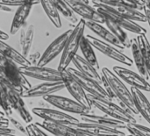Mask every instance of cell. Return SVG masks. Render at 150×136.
Masks as SVG:
<instances>
[{
  "mask_svg": "<svg viewBox=\"0 0 150 136\" xmlns=\"http://www.w3.org/2000/svg\"><path fill=\"white\" fill-rule=\"evenodd\" d=\"M103 86L112 98H116L125 110L131 114H139L134 102L131 91L124 84L122 80L107 68L102 69Z\"/></svg>",
  "mask_w": 150,
  "mask_h": 136,
  "instance_id": "cell-1",
  "label": "cell"
},
{
  "mask_svg": "<svg viewBox=\"0 0 150 136\" xmlns=\"http://www.w3.org/2000/svg\"><path fill=\"white\" fill-rule=\"evenodd\" d=\"M85 27V20L83 18H81L79 22L76 25L75 28L72 30V33L69 35L64 49L62 53V57L57 69L59 71L66 69L67 68H69V63L72 62V60L76 55L77 50L80 48V42L82 38L83 37Z\"/></svg>",
  "mask_w": 150,
  "mask_h": 136,
  "instance_id": "cell-2",
  "label": "cell"
},
{
  "mask_svg": "<svg viewBox=\"0 0 150 136\" xmlns=\"http://www.w3.org/2000/svg\"><path fill=\"white\" fill-rule=\"evenodd\" d=\"M87 95H88V98H89L92 106H94L95 108L103 112L105 114H106L115 120H120L126 124L137 123L136 119L134 118V116L133 114L128 113L123 107L114 104L112 102V100L105 99V98H98V97H96V96H93V95H91L88 93H87Z\"/></svg>",
  "mask_w": 150,
  "mask_h": 136,
  "instance_id": "cell-3",
  "label": "cell"
},
{
  "mask_svg": "<svg viewBox=\"0 0 150 136\" xmlns=\"http://www.w3.org/2000/svg\"><path fill=\"white\" fill-rule=\"evenodd\" d=\"M0 76L9 82L21 94L31 89V84L27 81L26 76L21 73L19 66L11 60L4 58L0 63Z\"/></svg>",
  "mask_w": 150,
  "mask_h": 136,
  "instance_id": "cell-4",
  "label": "cell"
},
{
  "mask_svg": "<svg viewBox=\"0 0 150 136\" xmlns=\"http://www.w3.org/2000/svg\"><path fill=\"white\" fill-rule=\"evenodd\" d=\"M0 84L5 92L8 103L15 113L26 123L30 124L33 121V116L29 113L24 100L22 94L18 92L9 82H7L2 76H0Z\"/></svg>",
  "mask_w": 150,
  "mask_h": 136,
  "instance_id": "cell-5",
  "label": "cell"
},
{
  "mask_svg": "<svg viewBox=\"0 0 150 136\" xmlns=\"http://www.w3.org/2000/svg\"><path fill=\"white\" fill-rule=\"evenodd\" d=\"M92 3H93V7L95 9H97L100 14H102L104 17L110 18L111 20L114 21L119 25H120L124 30L132 32L138 35H146L147 34V30L143 26L136 24L135 21L128 19L121 15H119V14L113 12L112 11L108 9L104 4H101V3L96 2V1H92Z\"/></svg>",
  "mask_w": 150,
  "mask_h": 136,
  "instance_id": "cell-6",
  "label": "cell"
},
{
  "mask_svg": "<svg viewBox=\"0 0 150 136\" xmlns=\"http://www.w3.org/2000/svg\"><path fill=\"white\" fill-rule=\"evenodd\" d=\"M86 37L90 40V42L91 43V45L94 48H96L102 54L105 55L106 56L110 57L111 59L115 60V61H117L120 63H123L125 65H127V66H132L134 64L133 59L129 58L127 55L122 53L120 51V49L116 47L115 46H113L108 42H105L104 40H101L98 38H95L90 34L86 35Z\"/></svg>",
  "mask_w": 150,
  "mask_h": 136,
  "instance_id": "cell-7",
  "label": "cell"
},
{
  "mask_svg": "<svg viewBox=\"0 0 150 136\" xmlns=\"http://www.w3.org/2000/svg\"><path fill=\"white\" fill-rule=\"evenodd\" d=\"M66 69L79 83V84L83 87V89L88 94H91V95H93V96H96L98 98H102L105 99L112 100V97L108 94V92L105 91L104 86L101 85L100 84H98L97 81L83 75L76 69L67 68Z\"/></svg>",
  "mask_w": 150,
  "mask_h": 136,
  "instance_id": "cell-8",
  "label": "cell"
},
{
  "mask_svg": "<svg viewBox=\"0 0 150 136\" xmlns=\"http://www.w3.org/2000/svg\"><path fill=\"white\" fill-rule=\"evenodd\" d=\"M32 113L36 116L43 119L45 121L57 123V124H64L69 126H75L80 122V120L66 113H62L59 110L50 109L47 107H37L33 108Z\"/></svg>",
  "mask_w": 150,
  "mask_h": 136,
  "instance_id": "cell-9",
  "label": "cell"
},
{
  "mask_svg": "<svg viewBox=\"0 0 150 136\" xmlns=\"http://www.w3.org/2000/svg\"><path fill=\"white\" fill-rule=\"evenodd\" d=\"M43 99L46 102H47L49 105L54 106V107L62 111L67 112V113H72L81 115V114L90 113L92 111L87 108L86 106L81 105L76 100H73L65 97H62V96L54 95V94L45 96Z\"/></svg>",
  "mask_w": 150,
  "mask_h": 136,
  "instance_id": "cell-10",
  "label": "cell"
},
{
  "mask_svg": "<svg viewBox=\"0 0 150 136\" xmlns=\"http://www.w3.org/2000/svg\"><path fill=\"white\" fill-rule=\"evenodd\" d=\"M19 69L21 73L27 77L41 80L44 82L62 81L61 71L47 68L46 66H19Z\"/></svg>",
  "mask_w": 150,
  "mask_h": 136,
  "instance_id": "cell-11",
  "label": "cell"
},
{
  "mask_svg": "<svg viewBox=\"0 0 150 136\" xmlns=\"http://www.w3.org/2000/svg\"><path fill=\"white\" fill-rule=\"evenodd\" d=\"M62 72V81L64 83L65 88L70 93V95L75 98L76 101L80 103L81 105L86 106L87 108L92 110V105L88 98L87 92L83 89V87L79 84V83L68 72L67 69H64Z\"/></svg>",
  "mask_w": 150,
  "mask_h": 136,
  "instance_id": "cell-12",
  "label": "cell"
},
{
  "mask_svg": "<svg viewBox=\"0 0 150 136\" xmlns=\"http://www.w3.org/2000/svg\"><path fill=\"white\" fill-rule=\"evenodd\" d=\"M73 29L67 30L60 36H58L54 40L51 42V44L47 47L44 53L41 55L40 59L39 61L38 66H46L50 62H52L54 58H56L61 53H62L66 42L71 34Z\"/></svg>",
  "mask_w": 150,
  "mask_h": 136,
  "instance_id": "cell-13",
  "label": "cell"
},
{
  "mask_svg": "<svg viewBox=\"0 0 150 136\" xmlns=\"http://www.w3.org/2000/svg\"><path fill=\"white\" fill-rule=\"evenodd\" d=\"M113 72L131 87L137 88L142 91H150V84L140 74L120 66H114Z\"/></svg>",
  "mask_w": 150,
  "mask_h": 136,
  "instance_id": "cell-14",
  "label": "cell"
},
{
  "mask_svg": "<svg viewBox=\"0 0 150 136\" xmlns=\"http://www.w3.org/2000/svg\"><path fill=\"white\" fill-rule=\"evenodd\" d=\"M73 10V11L82 17L84 20L94 21L99 24H105V20L102 14H100L97 9L93 6L89 5V4L77 1V0H64Z\"/></svg>",
  "mask_w": 150,
  "mask_h": 136,
  "instance_id": "cell-15",
  "label": "cell"
},
{
  "mask_svg": "<svg viewBox=\"0 0 150 136\" xmlns=\"http://www.w3.org/2000/svg\"><path fill=\"white\" fill-rule=\"evenodd\" d=\"M65 88L63 81L44 82L34 87H31L28 91L22 93L23 98H44L45 96L53 95L57 91H60Z\"/></svg>",
  "mask_w": 150,
  "mask_h": 136,
  "instance_id": "cell-16",
  "label": "cell"
},
{
  "mask_svg": "<svg viewBox=\"0 0 150 136\" xmlns=\"http://www.w3.org/2000/svg\"><path fill=\"white\" fill-rule=\"evenodd\" d=\"M76 129L83 133L87 136H126L127 135L116 128H112L105 126L91 124V123H85L80 121L78 124L73 126Z\"/></svg>",
  "mask_w": 150,
  "mask_h": 136,
  "instance_id": "cell-17",
  "label": "cell"
},
{
  "mask_svg": "<svg viewBox=\"0 0 150 136\" xmlns=\"http://www.w3.org/2000/svg\"><path fill=\"white\" fill-rule=\"evenodd\" d=\"M79 119L81 120L82 122L85 123H91V124H96V125H100V126H105L112 128H116V129H120V128H126V123L115 120L108 115H97L94 113H85V114H81Z\"/></svg>",
  "mask_w": 150,
  "mask_h": 136,
  "instance_id": "cell-18",
  "label": "cell"
},
{
  "mask_svg": "<svg viewBox=\"0 0 150 136\" xmlns=\"http://www.w3.org/2000/svg\"><path fill=\"white\" fill-rule=\"evenodd\" d=\"M85 25L94 33H96L98 36H99L104 41L108 42V43L115 46L116 47H118L120 49H124L125 48L123 44L121 43V41L109 29L104 27L101 24L94 22V21L85 20Z\"/></svg>",
  "mask_w": 150,
  "mask_h": 136,
  "instance_id": "cell-19",
  "label": "cell"
},
{
  "mask_svg": "<svg viewBox=\"0 0 150 136\" xmlns=\"http://www.w3.org/2000/svg\"><path fill=\"white\" fill-rule=\"evenodd\" d=\"M36 124L54 136H87L78 131L77 129H76L75 127L69 125L52 123L45 120L42 123Z\"/></svg>",
  "mask_w": 150,
  "mask_h": 136,
  "instance_id": "cell-20",
  "label": "cell"
},
{
  "mask_svg": "<svg viewBox=\"0 0 150 136\" xmlns=\"http://www.w3.org/2000/svg\"><path fill=\"white\" fill-rule=\"evenodd\" d=\"M104 4L113 12L121 15L128 19H131L135 22L136 21L147 22L146 15L137 9H134L133 7L125 4Z\"/></svg>",
  "mask_w": 150,
  "mask_h": 136,
  "instance_id": "cell-21",
  "label": "cell"
},
{
  "mask_svg": "<svg viewBox=\"0 0 150 136\" xmlns=\"http://www.w3.org/2000/svg\"><path fill=\"white\" fill-rule=\"evenodd\" d=\"M72 62L80 73L97 81L98 84L103 85L102 76L98 74V70L89 62H87L83 56H80L79 55L76 54L75 55V57L73 58Z\"/></svg>",
  "mask_w": 150,
  "mask_h": 136,
  "instance_id": "cell-22",
  "label": "cell"
},
{
  "mask_svg": "<svg viewBox=\"0 0 150 136\" xmlns=\"http://www.w3.org/2000/svg\"><path fill=\"white\" fill-rule=\"evenodd\" d=\"M130 91L138 113L150 124V102L149 99L143 94L142 91L137 88L131 87Z\"/></svg>",
  "mask_w": 150,
  "mask_h": 136,
  "instance_id": "cell-23",
  "label": "cell"
},
{
  "mask_svg": "<svg viewBox=\"0 0 150 136\" xmlns=\"http://www.w3.org/2000/svg\"><path fill=\"white\" fill-rule=\"evenodd\" d=\"M34 38V26L32 24H25L20 29L19 35V43L21 54L27 58L29 55L30 50L32 48L33 41Z\"/></svg>",
  "mask_w": 150,
  "mask_h": 136,
  "instance_id": "cell-24",
  "label": "cell"
},
{
  "mask_svg": "<svg viewBox=\"0 0 150 136\" xmlns=\"http://www.w3.org/2000/svg\"><path fill=\"white\" fill-rule=\"evenodd\" d=\"M32 7L33 5L31 4H25L18 7L11 25V28H10L11 34L12 35L16 34L25 25V21L30 15Z\"/></svg>",
  "mask_w": 150,
  "mask_h": 136,
  "instance_id": "cell-25",
  "label": "cell"
},
{
  "mask_svg": "<svg viewBox=\"0 0 150 136\" xmlns=\"http://www.w3.org/2000/svg\"><path fill=\"white\" fill-rule=\"evenodd\" d=\"M0 54L6 59L11 60L17 63L18 66H30V62L20 52L6 44L4 40H0Z\"/></svg>",
  "mask_w": 150,
  "mask_h": 136,
  "instance_id": "cell-26",
  "label": "cell"
},
{
  "mask_svg": "<svg viewBox=\"0 0 150 136\" xmlns=\"http://www.w3.org/2000/svg\"><path fill=\"white\" fill-rule=\"evenodd\" d=\"M132 43H131V50H132V54H133V61L134 63L135 64L137 69L139 70V73L141 76H142L145 79L149 80V73L146 68V64L144 62V58L142 53V50L140 48L139 46V42L137 40L136 38H133L132 40Z\"/></svg>",
  "mask_w": 150,
  "mask_h": 136,
  "instance_id": "cell-27",
  "label": "cell"
},
{
  "mask_svg": "<svg viewBox=\"0 0 150 136\" xmlns=\"http://www.w3.org/2000/svg\"><path fill=\"white\" fill-rule=\"evenodd\" d=\"M80 49H81V52L83 55V58L87 62H89L97 70H98L100 69V66H99V63L98 62L96 54L94 52V47H92L91 43L87 39V37L84 35L82 38L81 42H80Z\"/></svg>",
  "mask_w": 150,
  "mask_h": 136,
  "instance_id": "cell-28",
  "label": "cell"
},
{
  "mask_svg": "<svg viewBox=\"0 0 150 136\" xmlns=\"http://www.w3.org/2000/svg\"><path fill=\"white\" fill-rule=\"evenodd\" d=\"M104 18H105V24L106 25L108 29L121 41V43L123 44L125 48H130L131 47L132 40L128 38V35L125 32V30L120 25H119L117 23H115L114 21L111 20L110 18H108L106 17H104Z\"/></svg>",
  "mask_w": 150,
  "mask_h": 136,
  "instance_id": "cell-29",
  "label": "cell"
},
{
  "mask_svg": "<svg viewBox=\"0 0 150 136\" xmlns=\"http://www.w3.org/2000/svg\"><path fill=\"white\" fill-rule=\"evenodd\" d=\"M40 4H41L44 11L46 12L47 16L52 22V24L56 28L62 27V20L60 14L54 5L53 0H40Z\"/></svg>",
  "mask_w": 150,
  "mask_h": 136,
  "instance_id": "cell-30",
  "label": "cell"
},
{
  "mask_svg": "<svg viewBox=\"0 0 150 136\" xmlns=\"http://www.w3.org/2000/svg\"><path fill=\"white\" fill-rule=\"evenodd\" d=\"M53 1L54 3V5L59 14H61L63 18H65L72 24H77L79 22L76 14L73 11L70 6L64 0H53Z\"/></svg>",
  "mask_w": 150,
  "mask_h": 136,
  "instance_id": "cell-31",
  "label": "cell"
},
{
  "mask_svg": "<svg viewBox=\"0 0 150 136\" xmlns=\"http://www.w3.org/2000/svg\"><path fill=\"white\" fill-rule=\"evenodd\" d=\"M136 39L139 42V46H140V48L142 50V53L144 58V62L146 64V68H147L150 80V43L148 38L146 37V35H138Z\"/></svg>",
  "mask_w": 150,
  "mask_h": 136,
  "instance_id": "cell-32",
  "label": "cell"
},
{
  "mask_svg": "<svg viewBox=\"0 0 150 136\" xmlns=\"http://www.w3.org/2000/svg\"><path fill=\"white\" fill-rule=\"evenodd\" d=\"M126 129L133 136H150V128L138 123H128Z\"/></svg>",
  "mask_w": 150,
  "mask_h": 136,
  "instance_id": "cell-33",
  "label": "cell"
},
{
  "mask_svg": "<svg viewBox=\"0 0 150 136\" xmlns=\"http://www.w3.org/2000/svg\"><path fill=\"white\" fill-rule=\"evenodd\" d=\"M96 2H99L102 4H125L128 5L130 7H133L134 9H137L139 11H142L145 9L144 4H140L138 3L133 2L131 0H93Z\"/></svg>",
  "mask_w": 150,
  "mask_h": 136,
  "instance_id": "cell-34",
  "label": "cell"
},
{
  "mask_svg": "<svg viewBox=\"0 0 150 136\" xmlns=\"http://www.w3.org/2000/svg\"><path fill=\"white\" fill-rule=\"evenodd\" d=\"M0 108L2 109V111L4 113V114L6 115V117L8 116H11L12 115V109L11 108L8 100L6 98V95L5 92L0 84Z\"/></svg>",
  "mask_w": 150,
  "mask_h": 136,
  "instance_id": "cell-35",
  "label": "cell"
},
{
  "mask_svg": "<svg viewBox=\"0 0 150 136\" xmlns=\"http://www.w3.org/2000/svg\"><path fill=\"white\" fill-rule=\"evenodd\" d=\"M0 4H5L7 6H22L25 4H31V5H34V4H40V0H0Z\"/></svg>",
  "mask_w": 150,
  "mask_h": 136,
  "instance_id": "cell-36",
  "label": "cell"
},
{
  "mask_svg": "<svg viewBox=\"0 0 150 136\" xmlns=\"http://www.w3.org/2000/svg\"><path fill=\"white\" fill-rule=\"evenodd\" d=\"M25 128L28 136H45L44 132L41 131V129L39 127V126L36 123L27 124V127H25Z\"/></svg>",
  "mask_w": 150,
  "mask_h": 136,
  "instance_id": "cell-37",
  "label": "cell"
},
{
  "mask_svg": "<svg viewBox=\"0 0 150 136\" xmlns=\"http://www.w3.org/2000/svg\"><path fill=\"white\" fill-rule=\"evenodd\" d=\"M7 118H8V120H9V121H10V124H11V125H12V127H13V128H14L15 130H17V131L20 132L21 134H24V135H27L25 127H24V126H23L19 121H18L17 120H15V119H14V118H12L11 116H8Z\"/></svg>",
  "mask_w": 150,
  "mask_h": 136,
  "instance_id": "cell-38",
  "label": "cell"
},
{
  "mask_svg": "<svg viewBox=\"0 0 150 136\" xmlns=\"http://www.w3.org/2000/svg\"><path fill=\"white\" fill-rule=\"evenodd\" d=\"M40 56H41V55H40V52H35V53H33L32 55H29L27 60L29 61V62H30L31 65L37 66L38 63H39V61L40 59Z\"/></svg>",
  "mask_w": 150,
  "mask_h": 136,
  "instance_id": "cell-39",
  "label": "cell"
},
{
  "mask_svg": "<svg viewBox=\"0 0 150 136\" xmlns=\"http://www.w3.org/2000/svg\"><path fill=\"white\" fill-rule=\"evenodd\" d=\"M16 130L13 128H11L9 127H0V134H11V135H15Z\"/></svg>",
  "mask_w": 150,
  "mask_h": 136,
  "instance_id": "cell-40",
  "label": "cell"
},
{
  "mask_svg": "<svg viewBox=\"0 0 150 136\" xmlns=\"http://www.w3.org/2000/svg\"><path fill=\"white\" fill-rule=\"evenodd\" d=\"M10 126V121L7 117L0 115V127H9Z\"/></svg>",
  "mask_w": 150,
  "mask_h": 136,
  "instance_id": "cell-41",
  "label": "cell"
},
{
  "mask_svg": "<svg viewBox=\"0 0 150 136\" xmlns=\"http://www.w3.org/2000/svg\"><path fill=\"white\" fill-rule=\"evenodd\" d=\"M0 11H5V12H12L13 11V10L11 9V7L7 6V5L3 4H0Z\"/></svg>",
  "mask_w": 150,
  "mask_h": 136,
  "instance_id": "cell-42",
  "label": "cell"
},
{
  "mask_svg": "<svg viewBox=\"0 0 150 136\" xmlns=\"http://www.w3.org/2000/svg\"><path fill=\"white\" fill-rule=\"evenodd\" d=\"M143 11H144V14L146 15L147 22L149 23V27H150V10L149 9V8L145 7V9L143 10Z\"/></svg>",
  "mask_w": 150,
  "mask_h": 136,
  "instance_id": "cell-43",
  "label": "cell"
},
{
  "mask_svg": "<svg viewBox=\"0 0 150 136\" xmlns=\"http://www.w3.org/2000/svg\"><path fill=\"white\" fill-rule=\"evenodd\" d=\"M8 39H9V35L6 33H4V31L0 30V40H8Z\"/></svg>",
  "mask_w": 150,
  "mask_h": 136,
  "instance_id": "cell-44",
  "label": "cell"
},
{
  "mask_svg": "<svg viewBox=\"0 0 150 136\" xmlns=\"http://www.w3.org/2000/svg\"><path fill=\"white\" fill-rule=\"evenodd\" d=\"M144 4H145V7L149 8L150 10V0H144Z\"/></svg>",
  "mask_w": 150,
  "mask_h": 136,
  "instance_id": "cell-45",
  "label": "cell"
},
{
  "mask_svg": "<svg viewBox=\"0 0 150 136\" xmlns=\"http://www.w3.org/2000/svg\"><path fill=\"white\" fill-rule=\"evenodd\" d=\"M131 1L135 2V3H138V4H144V5H145V4H144V0H131Z\"/></svg>",
  "mask_w": 150,
  "mask_h": 136,
  "instance_id": "cell-46",
  "label": "cell"
},
{
  "mask_svg": "<svg viewBox=\"0 0 150 136\" xmlns=\"http://www.w3.org/2000/svg\"><path fill=\"white\" fill-rule=\"evenodd\" d=\"M0 136H18L16 135H11V134H0Z\"/></svg>",
  "mask_w": 150,
  "mask_h": 136,
  "instance_id": "cell-47",
  "label": "cell"
},
{
  "mask_svg": "<svg viewBox=\"0 0 150 136\" xmlns=\"http://www.w3.org/2000/svg\"><path fill=\"white\" fill-rule=\"evenodd\" d=\"M4 56H3V55L0 54V63H1V62L4 61Z\"/></svg>",
  "mask_w": 150,
  "mask_h": 136,
  "instance_id": "cell-48",
  "label": "cell"
},
{
  "mask_svg": "<svg viewBox=\"0 0 150 136\" xmlns=\"http://www.w3.org/2000/svg\"><path fill=\"white\" fill-rule=\"evenodd\" d=\"M0 115H2V116H5V114H4V113L3 111H0Z\"/></svg>",
  "mask_w": 150,
  "mask_h": 136,
  "instance_id": "cell-49",
  "label": "cell"
},
{
  "mask_svg": "<svg viewBox=\"0 0 150 136\" xmlns=\"http://www.w3.org/2000/svg\"><path fill=\"white\" fill-rule=\"evenodd\" d=\"M44 135H45V136H49V135H47V134H45V133H44Z\"/></svg>",
  "mask_w": 150,
  "mask_h": 136,
  "instance_id": "cell-50",
  "label": "cell"
},
{
  "mask_svg": "<svg viewBox=\"0 0 150 136\" xmlns=\"http://www.w3.org/2000/svg\"><path fill=\"white\" fill-rule=\"evenodd\" d=\"M126 136H133V135H126Z\"/></svg>",
  "mask_w": 150,
  "mask_h": 136,
  "instance_id": "cell-51",
  "label": "cell"
},
{
  "mask_svg": "<svg viewBox=\"0 0 150 136\" xmlns=\"http://www.w3.org/2000/svg\"><path fill=\"white\" fill-rule=\"evenodd\" d=\"M92 1H93V0H92Z\"/></svg>",
  "mask_w": 150,
  "mask_h": 136,
  "instance_id": "cell-52",
  "label": "cell"
}]
</instances>
